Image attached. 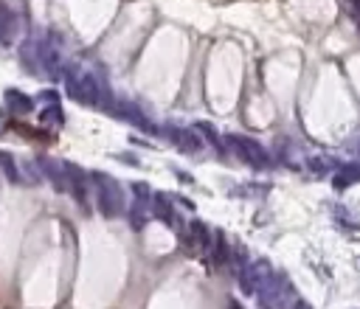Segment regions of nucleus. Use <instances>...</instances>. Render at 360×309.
<instances>
[{
	"instance_id": "obj_12",
	"label": "nucleus",
	"mask_w": 360,
	"mask_h": 309,
	"mask_svg": "<svg viewBox=\"0 0 360 309\" xmlns=\"http://www.w3.org/2000/svg\"><path fill=\"white\" fill-rule=\"evenodd\" d=\"M37 166L42 169V174L51 180V185H53L56 191H68V185H65V171H62V163H56V160H51V157H39V160H37Z\"/></svg>"
},
{
	"instance_id": "obj_14",
	"label": "nucleus",
	"mask_w": 360,
	"mask_h": 309,
	"mask_svg": "<svg viewBox=\"0 0 360 309\" xmlns=\"http://www.w3.org/2000/svg\"><path fill=\"white\" fill-rule=\"evenodd\" d=\"M152 213H155L163 225H174V222H177V216H174L172 202H169V197H166V194H158V197L152 199Z\"/></svg>"
},
{
	"instance_id": "obj_10",
	"label": "nucleus",
	"mask_w": 360,
	"mask_h": 309,
	"mask_svg": "<svg viewBox=\"0 0 360 309\" xmlns=\"http://www.w3.org/2000/svg\"><path fill=\"white\" fill-rule=\"evenodd\" d=\"M163 135L177 146V149H183V152H200V138H197V132H191V129H180V126H166L163 129Z\"/></svg>"
},
{
	"instance_id": "obj_16",
	"label": "nucleus",
	"mask_w": 360,
	"mask_h": 309,
	"mask_svg": "<svg viewBox=\"0 0 360 309\" xmlns=\"http://www.w3.org/2000/svg\"><path fill=\"white\" fill-rule=\"evenodd\" d=\"M360 180V169L357 166H340L338 171H335V188H346V185H354Z\"/></svg>"
},
{
	"instance_id": "obj_22",
	"label": "nucleus",
	"mask_w": 360,
	"mask_h": 309,
	"mask_svg": "<svg viewBox=\"0 0 360 309\" xmlns=\"http://www.w3.org/2000/svg\"><path fill=\"white\" fill-rule=\"evenodd\" d=\"M346 3V8H349V17L354 20V25L360 28V0H343Z\"/></svg>"
},
{
	"instance_id": "obj_21",
	"label": "nucleus",
	"mask_w": 360,
	"mask_h": 309,
	"mask_svg": "<svg viewBox=\"0 0 360 309\" xmlns=\"http://www.w3.org/2000/svg\"><path fill=\"white\" fill-rule=\"evenodd\" d=\"M129 222H132V228H135V230H141V228H143L146 216H143V208H141V202H135V205L129 208Z\"/></svg>"
},
{
	"instance_id": "obj_11",
	"label": "nucleus",
	"mask_w": 360,
	"mask_h": 309,
	"mask_svg": "<svg viewBox=\"0 0 360 309\" xmlns=\"http://www.w3.org/2000/svg\"><path fill=\"white\" fill-rule=\"evenodd\" d=\"M14 39H17V17L6 3H0V45H11Z\"/></svg>"
},
{
	"instance_id": "obj_8",
	"label": "nucleus",
	"mask_w": 360,
	"mask_h": 309,
	"mask_svg": "<svg viewBox=\"0 0 360 309\" xmlns=\"http://www.w3.org/2000/svg\"><path fill=\"white\" fill-rule=\"evenodd\" d=\"M62 171H65V185L70 188L76 202L84 205V199H87V174H84V169H79L76 163H62Z\"/></svg>"
},
{
	"instance_id": "obj_24",
	"label": "nucleus",
	"mask_w": 360,
	"mask_h": 309,
	"mask_svg": "<svg viewBox=\"0 0 360 309\" xmlns=\"http://www.w3.org/2000/svg\"><path fill=\"white\" fill-rule=\"evenodd\" d=\"M132 191L141 197L138 202H146V197H152V188H149V185H143V183H135V185H132Z\"/></svg>"
},
{
	"instance_id": "obj_18",
	"label": "nucleus",
	"mask_w": 360,
	"mask_h": 309,
	"mask_svg": "<svg viewBox=\"0 0 360 309\" xmlns=\"http://www.w3.org/2000/svg\"><path fill=\"white\" fill-rule=\"evenodd\" d=\"M0 169H3L6 180H11V183H20V180H22V177H20L17 163H14V157H11L8 152H0Z\"/></svg>"
},
{
	"instance_id": "obj_6",
	"label": "nucleus",
	"mask_w": 360,
	"mask_h": 309,
	"mask_svg": "<svg viewBox=\"0 0 360 309\" xmlns=\"http://www.w3.org/2000/svg\"><path fill=\"white\" fill-rule=\"evenodd\" d=\"M37 62L42 65V73H45L48 79H59V76H62L65 65H62V56H59V48H56V42H53V37L42 39V42L37 45Z\"/></svg>"
},
{
	"instance_id": "obj_17",
	"label": "nucleus",
	"mask_w": 360,
	"mask_h": 309,
	"mask_svg": "<svg viewBox=\"0 0 360 309\" xmlns=\"http://www.w3.org/2000/svg\"><path fill=\"white\" fill-rule=\"evenodd\" d=\"M39 121L48 124V126H62V121H65L62 107L59 104H48L45 110H39Z\"/></svg>"
},
{
	"instance_id": "obj_15",
	"label": "nucleus",
	"mask_w": 360,
	"mask_h": 309,
	"mask_svg": "<svg viewBox=\"0 0 360 309\" xmlns=\"http://www.w3.org/2000/svg\"><path fill=\"white\" fill-rule=\"evenodd\" d=\"M6 104L14 110V112H20V115H25V112H31L34 110V101L25 96V93H20V90H6Z\"/></svg>"
},
{
	"instance_id": "obj_1",
	"label": "nucleus",
	"mask_w": 360,
	"mask_h": 309,
	"mask_svg": "<svg viewBox=\"0 0 360 309\" xmlns=\"http://www.w3.org/2000/svg\"><path fill=\"white\" fill-rule=\"evenodd\" d=\"M62 79H65L68 98H73L76 104L112 110V96H110L107 84H104V81H98L93 73H84V70H79L76 65H65Z\"/></svg>"
},
{
	"instance_id": "obj_13",
	"label": "nucleus",
	"mask_w": 360,
	"mask_h": 309,
	"mask_svg": "<svg viewBox=\"0 0 360 309\" xmlns=\"http://www.w3.org/2000/svg\"><path fill=\"white\" fill-rule=\"evenodd\" d=\"M228 256H231L228 242H225V236L217 230L214 239H211V270H222L225 261H228Z\"/></svg>"
},
{
	"instance_id": "obj_4",
	"label": "nucleus",
	"mask_w": 360,
	"mask_h": 309,
	"mask_svg": "<svg viewBox=\"0 0 360 309\" xmlns=\"http://www.w3.org/2000/svg\"><path fill=\"white\" fill-rule=\"evenodd\" d=\"M222 146H225V149H231L239 160H245V163H248V166H253V169H267V166H270V154H267L256 140H250V138L228 135V138L222 140Z\"/></svg>"
},
{
	"instance_id": "obj_25",
	"label": "nucleus",
	"mask_w": 360,
	"mask_h": 309,
	"mask_svg": "<svg viewBox=\"0 0 360 309\" xmlns=\"http://www.w3.org/2000/svg\"><path fill=\"white\" fill-rule=\"evenodd\" d=\"M39 98H42V101H48V104H59V98H56V93H53V90L39 93Z\"/></svg>"
},
{
	"instance_id": "obj_9",
	"label": "nucleus",
	"mask_w": 360,
	"mask_h": 309,
	"mask_svg": "<svg viewBox=\"0 0 360 309\" xmlns=\"http://www.w3.org/2000/svg\"><path fill=\"white\" fill-rule=\"evenodd\" d=\"M112 112H115L118 118H124V121H129V124H135V126H141V129L158 135V126H155V124H152L135 104H129V101H112Z\"/></svg>"
},
{
	"instance_id": "obj_3",
	"label": "nucleus",
	"mask_w": 360,
	"mask_h": 309,
	"mask_svg": "<svg viewBox=\"0 0 360 309\" xmlns=\"http://www.w3.org/2000/svg\"><path fill=\"white\" fill-rule=\"evenodd\" d=\"M292 287H290V278L284 272H270V278L259 287L256 292V301L262 309H281L290 298H292Z\"/></svg>"
},
{
	"instance_id": "obj_7",
	"label": "nucleus",
	"mask_w": 360,
	"mask_h": 309,
	"mask_svg": "<svg viewBox=\"0 0 360 309\" xmlns=\"http://www.w3.org/2000/svg\"><path fill=\"white\" fill-rule=\"evenodd\" d=\"M211 230L200 222V219H191V225H188V233H186V250L191 253V256H202L208 247H211Z\"/></svg>"
},
{
	"instance_id": "obj_20",
	"label": "nucleus",
	"mask_w": 360,
	"mask_h": 309,
	"mask_svg": "<svg viewBox=\"0 0 360 309\" xmlns=\"http://www.w3.org/2000/svg\"><path fill=\"white\" fill-rule=\"evenodd\" d=\"M307 166L315 171V174H326V169H332V160L329 157H307Z\"/></svg>"
},
{
	"instance_id": "obj_5",
	"label": "nucleus",
	"mask_w": 360,
	"mask_h": 309,
	"mask_svg": "<svg viewBox=\"0 0 360 309\" xmlns=\"http://www.w3.org/2000/svg\"><path fill=\"white\" fill-rule=\"evenodd\" d=\"M270 264H267V258H259V261H245L242 267H239V272H236V278H239V287H242V292L245 295H256L259 292V287L270 278Z\"/></svg>"
},
{
	"instance_id": "obj_23",
	"label": "nucleus",
	"mask_w": 360,
	"mask_h": 309,
	"mask_svg": "<svg viewBox=\"0 0 360 309\" xmlns=\"http://www.w3.org/2000/svg\"><path fill=\"white\" fill-rule=\"evenodd\" d=\"M281 309H312V306H309L307 301H301L298 295H292V298H290V301H287V303H284Z\"/></svg>"
},
{
	"instance_id": "obj_2",
	"label": "nucleus",
	"mask_w": 360,
	"mask_h": 309,
	"mask_svg": "<svg viewBox=\"0 0 360 309\" xmlns=\"http://www.w3.org/2000/svg\"><path fill=\"white\" fill-rule=\"evenodd\" d=\"M93 185H96V205H98L101 216H107V219L121 216L124 213V191H121V185L104 171L93 174Z\"/></svg>"
},
{
	"instance_id": "obj_19",
	"label": "nucleus",
	"mask_w": 360,
	"mask_h": 309,
	"mask_svg": "<svg viewBox=\"0 0 360 309\" xmlns=\"http://www.w3.org/2000/svg\"><path fill=\"white\" fill-rule=\"evenodd\" d=\"M194 129H197V132H202V135H205V138H208V140H211V143H214L217 149H225V146H222V138L217 135V129H214L211 124H205V121H200V124H197Z\"/></svg>"
},
{
	"instance_id": "obj_26",
	"label": "nucleus",
	"mask_w": 360,
	"mask_h": 309,
	"mask_svg": "<svg viewBox=\"0 0 360 309\" xmlns=\"http://www.w3.org/2000/svg\"><path fill=\"white\" fill-rule=\"evenodd\" d=\"M231 309H239V306H236V303H231Z\"/></svg>"
}]
</instances>
